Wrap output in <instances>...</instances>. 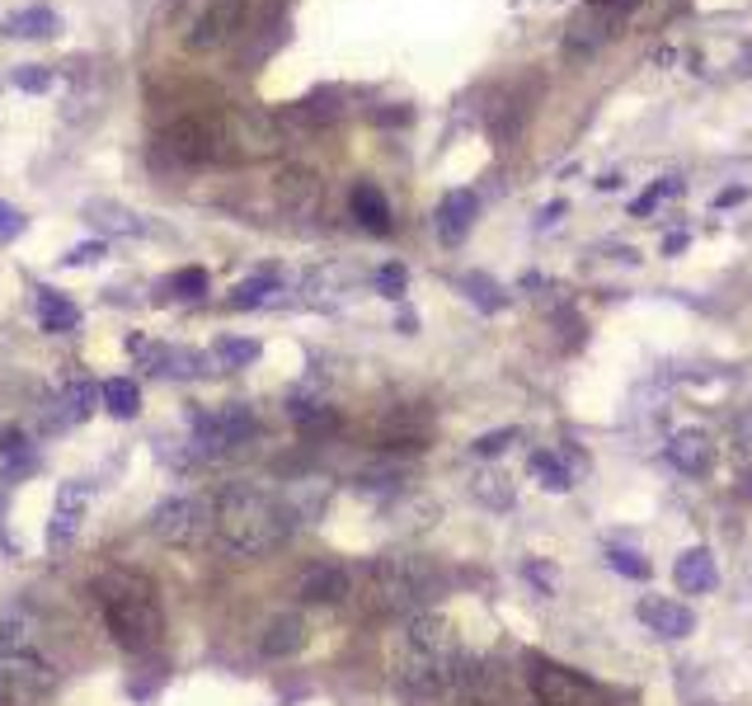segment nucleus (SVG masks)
Listing matches in <instances>:
<instances>
[{"mask_svg":"<svg viewBox=\"0 0 752 706\" xmlns=\"http://www.w3.org/2000/svg\"><path fill=\"white\" fill-rule=\"evenodd\" d=\"M376 283H382V292H386V297H400V292H405V283H409V273H405L400 264H386L382 273H376Z\"/></svg>","mask_w":752,"mask_h":706,"instance_id":"nucleus-37","label":"nucleus"},{"mask_svg":"<svg viewBox=\"0 0 752 706\" xmlns=\"http://www.w3.org/2000/svg\"><path fill=\"white\" fill-rule=\"evenodd\" d=\"M405 645L414 655H433V659H451L457 655V636H451V622L438 613H414L405 626Z\"/></svg>","mask_w":752,"mask_h":706,"instance_id":"nucleus-15","label":"nucleus"},{"mask_svg":"<svg viewBox=\"0 0 752 706\" xmlns=\"http://www.w3.org/2000/svg\"><path fill=\"white\" fill-rule=\"evenodd\" d=\"M321 174L306 170V165H287L273 174V199H278V208L287 212V218H315L321 212Z\"/></svg>","mask_w":752,"mask_h":706,"instance_id":"nucleus-13","label":"nucleus"},{"mask_svg":"<svg viewBox=\"0 0 752 706\" xmlns=\"http://www.w3.org/2000/svg\"><path fill=\"white\" fill-rule=\"evenodd\" d=\"M57 29V14L48 6H29V10H10L6 19H0V33L6 38H52Z\"/></svg>","mask_w":752,"mask_h":706,"instance_id":"nucleus-22","label":"nucleus"},{"mask_svg":"<svg viewBox=\"0 0 752 706\" xmlns=\"http://www.w3.org/2000/svg\"><path fill=\"white\" fill-rule=\"evenodd\" d=\"M85 504H90V485L85 481H67L57 490V508H52V523H48V552H62L71 546L75 527L85 518Z\"/></svg>","mask_w":752,"mask_h":706,"instance_id":"nucleus-14","label":"nucleus"},{"mask_svg":"<svg viewBox=\"0 0 752 706\" xmlns=\"http://www.w3.org/2000/svg\"><path fill=\"white\" fill-rule=\"evenodd\" d=\"M14 85H19V90H48V71H43V67H19V71H14Z\"/></svg>","mask_w":752,"mask_h":706,"instance_id":"nucleus-39","label":"nucleus"},{"mask_svg":"<svg viewBox=\"0 0 752 706\" xmlns=\"http://www.w3.org/2000/svg\"><path fill=\"white\" fill-rule=\"evenodd\" d=\"M260 428L254 410L231 401V405H212V410H197L193 415V438L203 453H231V447L250 443V434Z\"/></svg>","mask_w":752,"mask_h":706,"instance_id":"nucleus-10","label":"nucleus"},{"mask_svg":"<svg viewBox=\"0 0 752 706\" xmlns=\"http://www.w3.org/2000/svg\"><path fill=\"white\" fill-rule=\"evenodd\" d=\"M296 504L273 495L264 485H231L212 504V537L231 556H264L278 552L296 527Z\"/></svg>","mask_w":752,"mask_h":706,"instance_id":"nucleus-1","label":"nucleus"},{"mask_svg":"<svg viewBox=\"0 0 752 706\" xmlns=\"http://www.w3.org/2000/svg\"><path fill=\"white\" fill-rule=\"evenodd\" d=\"M739 71H743V75H752V43H743V48H739Z\"/></svg>","mask_w":752,"mask_h":706,"instance_id":"nucleus-41","label":"nucleus"},{"mask_svg":"<svg viewBox=\"0 0 752 706\" xmlns=\"http://www.w3.org/2000/svg\"><path fill=\"white\" fill-rule=\"evenodd\" d=\"M57 693V664L29 622H0V706H38Z\"/></svg>","mask_w":752,"mask_h":706,"instance_id":"nucleus-3","label":"nucleus"},{"mask_svg":"<svg viewBox=\"0 0 752 706\" xmlns=\"http://www.w3.org/2000/svg\"><path fill=\"white\" fill-rule=\"evenodd\" d=\"M296 594H302V603L334 607V603H344L353 594V579H348V571H344L339 561H321V565H311V571L302 575Z\"/></svg>","mask_w":752,"mask_h":706,"instance_id":"nucleus-16","label":"nucleus"},{"mask_svg":"<svg viewBox=\"0 0 752 706\" xmlns=\"http://www.w3.org/2000/svg\"><path fill=\"white\" fill-rule=\"evenodd\" d=\"M607 561H611V571H621V575H630V579H649V561L636 556V552H626V546H611Z\"/></svg>","mask_w":752,"mask_h":706,"instance_id":"nucleus-32","label":"nucleus"},{"mask_svg":"<svg viewBox=\"0 0 752 706\" xmlns=\"http://www.w3.org/2000/svg\"><path fill=\"white\" fill-rule=\"evenodd\" d=\"M531 693L541 706H607V693L592 678H583L579 669H565V664L537 659L531 664Z\"/></svg>","mask_w":752,"mask_h":706,"instance_id":"nucleus-11","label":"nucleus"},{"mask_svg":"<svg viewBox=\"0 0 752 706\" xmlns=\"http://www.w3.org/2000/svg\"><path fill=\"white\" fill-rule=\"evenodd\" d=\"M710 457H715V443H710L705 434H697V428H687V434H678L668 443V462L678 471H687V476H705Z\"/></svg>","mask_w":752,"mask_h":706,"instance_id":"nucleus-19","label":"nucleus"},{"mask_svg":"<svg viewBox=\"0 0 752 706\" xmlns=\"http://www.w3.org/2000/svg\"><path fill=\"white\" fill-rule=\"evenodd\" d=\"M99 396H104V405H109L113 420H132L136 410H142V391H136L132 377H109V382H99Z\"/></svg>","mask_w":752,"mask_h":706,"instance_id":"nucleus-27","label":"nucleus"},{"mask_svg":"<svg viewBox=\"0 0 752 706\" xmlns=\"http://www.w3.org/2000/svg\"><path fill=\"white\" fill-rule=\"evenodd\" d=\"M672 575H678V588H682V594H710V588H715V579H720L715 556L701 552V546H697V552H687V556H678Z\"/></svg>","mask_w":752,"mask_h":706,"instance_id":"nucleus-20","label":"nucleus"},{"mask_svg":"<svg viewBox=\"0 0 752 706\" xmlns=\"http://www.w3.org/2000/svg\"><path fill=\"white\" fill-rule=\"evenodd\" d=\"M621 24H626V6H617V0H588V6L569 19L565 48L573 57H588V52H598L602 43H611Z\"/></svg>","mask_w":752,"mask_h":706,"instance_id":"nucleus-12","label":"nucleus"},{"mask_svg":"<svg viewBox=\"0 0 752 706\" xmlns=\"http://www.w3.org/2000/svg\"><path fill=\"white\" fill-rule=\"evenodd\" d=\"M329 118H339V100L334 94H311V100H302V104H287V113L278 118V123L287 128H321V123H329Z\"/></svg>","mask_w":752,"mask_h":706,"instance_id":"nucleus-25","label":"nucleus"},{"mask_svg":"<svg viewBox=\"0 0 752 706\" xmlns=\"http://www.w3.org/2000/svg\"><path fill=\"white\" fill-rule=\"evenodd\" d=\"M94 260H104V241H85L67 254V264H94Z\"/></svg>","mask_w":752,"mask_h":706,"instance_id":"nucleus-40","label":"nucleus"},{"mask_svg":"<svg viewBox=\"0 0 752 706\" xmlns=\"http://www.w3.org/2000/svg\"><path fill=\"white\" fill-rule=\"evenodd\" d=\"M85 218H90L99 231H104V235H142V231H146V222L136 218V212L118 208V203H90Z\"/></svg>","mask_w":752,"mask_h":706,"instance_id":"nucleus-26","label":"nucleus"},{"mask_svg":"<svg viewBox=\"0 0 752 706\" xmlns=\"http://www.w3.org/2000/svg\"><path fill=\"white\" fill-rule=\"evenodd\" d=\"M438 594V571L428 556L390 552L372 565V603L382 613H424V603Z\"/></svg>","mask_w":752,"mask_h":706,"instance_id":"nucleus-4","label":"nucleus"},{"mask_svg":"<svg viewBox=\"0 0 752 706\" xmlns=\"http://www.w3.org/2000/svg\"><path fill=\"white\" fill-rule=\"evenodd\" d=\"M245 19V0H189L180 19V38L189 52H212L226 48L231 33Z\"/></svg>","mask_w":752,"mask_h":706,"instance_id":"nucleus-6","label":"nucleus"},{"mask_svg":"<svg viewBox=\"0 0 752 706\" xmlns=\"http://www.w3.org/2000/svg\"><path fill=\"white\" fill-rule=\"evenodd\" d=\"M348 203H353V218H358L367 231H376V235L390 231V203H386V193L376 184H358Z\"/></svg>","mask_w":752,"mask_h":706,"instance_id":"nucleus-24","label":"nucleus"},{"mask_svg":"<svg viewBox=\"0 0 752 706\" xmlns=\"http://www.w3.org/2000/svg\"><path fill=\"white\" fill-rule=\"evenodd\" d=\"M287 410H292V420L302 424L306 434H329V428L339 424V415H334L329 405H306V401H292Z\"/></svg>","mask_w":752,"mask_h":706,"instance_id":"nucleus-29","label":"nucleus"},{"mask_svg":"<svg viewBox=\"0 0 752 706\" xmlns=\"http://www.w3.org/2000/svg\"><path fill=\"white\" fill-rule=\"evenodd\" d=\"M216 359L231 367H250L260 359V340H216Z\"/></svg>","mask_w":752,"mask_h":706,"instance_id":"nucleus-31","label":"nucleus"},{"mask_svg":"<svg viewBox=\"0 0 752 706\" xmlns=\"http://www.w3.org/2000/svg\"><path fill=\"white\" fill-rule=\"evenodd\" d=\"M672 193H682V180H663V184H654V189L644 193V199H636V218H644V212H654V203L672 199Z\"/></svg>","mask_w":752,"mask_h":706,"instance_id":"nucleus-34","label":"nucleus"},{"mask_svg":"<svg viewBox=\"0 0 752 706\" xmlns=\"http://www.w3.org/2000/svg\"><path fill=\"white\" fill-rule=\"evenodd\" d=\"M617 6H626V10H630V6H636V0H617Z\"/></svg>","mask_w":752,"mask_h":706,"instance_id":"nucleus-42","label":"nucleus"},{"mask_svg":"<svg viewBox=\"0 0 752 706\" xmlns=\"http://www.w3.org/2000/svg\"><path fill=\"white\" fill-rule=\"evenodd\" d=\"M222 137H226V155H241V161H264V155L283 151V123L254 104H235L222 113Z\"/></svg>","mask_w":752,"mask_h":706,"instance_id":"nucleus-5","label":"nucleus"},{"mask_svg":"<svg viewBox=\"0 0 752 706\" xmlns=\"http://www.w3.org/2000/svg\"><path fill=\"white\" fill-rule=\"evenodd\" d=\"M395 688L414 706H433L457 697V655L451 659H433V655H405L400 669H395Z\"/></svg>","mask_w":752,"mask_h":706,"instance_id":"nucleus-7","label":"nucleus"},{"mask_svg":"<svg viewBox=\"0 0 752 706\" xmlns=\"http://www.w3.org/2000/svg\"><path fill=\"white\" fill-rule=\"evenodd\" d=\"M475 212H480V203H475V193H470V189H451L447 199L438 203V235H443L447 245H457L461 235L470 231Z\"/></svg>","mask_w":752,"mask_h":706,"instance_id":"nucleus-18","label":"nucleus"},{"mask_svg":"<svg viewBox=\"0 0 752 706\" xmlns=\"http://www.w3.org/2000/svg\"><path fill=\"white\" fill-rule=\"evenodd\" d=\"M531 476H537L546 490H569V485H573L569 466H565L556 453H531Z\"/></svg>","mask_w":752,"mask_h":706,"instance_id":"nucleus-28","label":"nucleus"},{"mask_svg":"<svg viewBox=\"0 0 752 706\" xmlns=\"http://www.w3.org/2000/svg\"><path fill=\"white\" fill-rule=\"evenodd\" d=\"M518 438V428H499V434H485V438H475V453L480 457H494V453H504V447Z\"/></svg>","mask_w":752,"mask_h":706,"instance_id":"nucleus-38","label":"nucleus"},{"mask_svg":"<svg viewBox=\"0 0 752 706\" xmlns=\"http://www.w3.org/2000/svg\"><path fill=\"white\" fill-rule=\"evenodd\" d=\"M260 645H264V655H268V659H287V655H296V650H302V645H306V622L296 617V613L273 617Z\"/></svg>","mask_w":752,"mask_h":706,"instance_id":"nucleus-21","label":"nucleus"},{"mask_svg":"<svg viewBox=\"0 0 752 706\" xmlns=\"http://www.w3.org/2000/svg\"><path fill=\"white\" fill-rule=\"evenodd\" d=\"M94 603H99V617H104L109 636L123 645V650H151V645H161V632H165V607H161V594H155V584L136 571H123V565H113V571L94 575Z\"/></svg>","mask_w":752,"mask_h":706,"instance_id":"nucleus-2","label":"nucleus"},{"mask_svg":"<svg viewBox=\"0 0 752 706\" xmlns=\"http://www.w3.org/2000/svg\"><path fill=\"white\" fill-rule=\"evenodd\" d=\"M38 325L48 335H71V330H81V306L67 302L62 292H38Z\"/></svg>","mask_w":752,"mask_h":706,"instance_id":"nucleus-23","label":"nucleus"},{"mask_svg":"<svg viewBox=\"0 0 752 706\" xmlns=\"http://www.w3.org/2000/svg\"><path fill=\"white\" fill-rule=\"evenodd\" d=\"M19 231H24V212L10 208L6 199H0V245H10Z\"/></svg>","mask_w":752,"mask_h":706,"instance_id":"nucleus-35","label":"nucleus"},{"mask_svg":"<svg viewBox=\"0 0 752 706\" xmlns=\"http://www.w3.org/2000/svg\"><path fill=\"white\" fill-rule=\"evenodd\" d=\"M165 151L184 165H207V161H226V137H222V118L207 113H189L174 118L165 128Z\"/></svg>","mask_w":752,"mask_h":706,"instance_id":"nucleus-8","label":"nucleus"},{"mask_svg":"<svg viewBox=\"0 0 752 706\" xmlns=\"http://www.w3.org/2000/svg\"><path fill=\"white\" fill-rule=\"evenodd\" d=\"M640 622L649 632H659L663 641H682L697 632V613L678 598H640Z\"/></svg>","mask_w":752,"mask_h":706,"instance_id":"nucleus-17","label":"nucleus"},{"mask_svg":"<svg viewBox=\"0 0 752 706\" xmlns=\"http://www.w3.org/2000/svg\"><path fill=\"white\" fill-rule=\"evenodd\" d=\"M273 288H278V283H273V273H254V279L235 283V292H231V306H235V311H245V306H264Z\"/></svg>","mask_w":752,"mask_h":706,"instance_id":"nucleus-30","label":"nucleus"},{"mask_svg":"<svg viewBox=\"0 0 752 706\" xmlns=\"http://www.w3.org/2000/svg\"><path fill=\"white\" fill-rule=\"evenodd\" d=\"M170 292H174V297H203V292H207V273H203V269L174 273V279H170Z\"/></svg>","mask_w":752,"mask_h":706,"instance_id":"nucleus-33","label":"nucleus"},{"mask_svg":"<svg viewBox=\"0 0 752 706\" xmlns=\"http://www.w3.org/2000/svg\"><path fill=\"white\" fill-rule=\"evenodd\" d=\"M466 288H470V297L480 302V306H489V311H499L504 306V297H499V288H494L489 279H466Z\"/></svg>","mask_w":752,"mask_h":706,"instance_id":"nucleus-36","label":"nucleus"},{"mask_svg":"<svg viewBox=\"0 0 752 706\" xmlns=\"http://www.w3.org/2000/svg\"><path fill=\"white\" fill-rule=\"evenodd\" d=\"M151 533L155 542L165 546H193L212 533V504L197 500V495H174L165 504H155L151 514Z\"/></svg>","mask_w":752,"mask_h":706,"instance_id":"nucleus-9","label":"nucleus"}]
</instances>
